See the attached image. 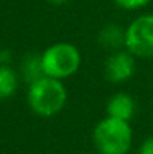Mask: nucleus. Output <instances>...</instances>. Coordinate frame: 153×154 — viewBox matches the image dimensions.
<instances>
[{
  "label": "nucleus",
  "mask_w": 153,
  "mask_h": 154,
  "mask_svg": "<svg viewBox=\"0 0 153 154\" xmlns=\"http://www.w3.org/2000/svg\"><path fill=\"white\" fill-rule=\"evenodd\" d=\"M68 102V88L63 81L42 76L41 79L29 84L27 103L30 109L44 118H50L63 111Z\"/></svg>",
  "instance_id": "nucleus-1"
},
{
  "label": "nucleus",
  "mask_w": 153,
  "mask_h": 154,
  "mask_svg": "<svg viewBox=\"0 0 153 154\" xmlns=\"http://www.w3.org/2000/svg\"><path fill=\"white\" fill-rule=\"evenodd\" d=\"M92 141L98 154H128L132 148L134 130L129 121L107 115L93 127Z\"/></svg>",
  "instance_id": "nucleus-2"
},
{
  "label": "nucleus",
  "mask_w": 153,
  "mask_h": 154,
  "mask_svg": "<svg viewBox=\"0 0 153 154\" xmlns=\"http://www.w3.org/2000/svg\"><path fill=\"white\" fill-rule=\"evenodd\" d=\"M45 76L56 79H68L81 67V51L71 42H56L41 54Z\"/></svg>",
  "instance_id": "nucleus-3"
},
{
  "label": "nucleus",
  "mask_w": 153,
  "mask_h": 154,
  "mask_svg": "<svg viewBox=\"0 0 153 154\" xmlns=\"http://www.w3.org/2000/svg\"><path fill=\"white\" fill-rule=\"evenodd\" d=\"M125 48L137 58H153V14H141L128 24Z\"/></svg>",
  "instance_id": "nucleus-4"
},
{
  "label": "nucleus",
  "mask_w": 153,
  "mask_h": 154,
  "mask_svg": "<svg viewBox=\"0 0 153 154\" xmlns=\"http://www.w3.org/2000/svg\"><path fill=\"white\" fill-rule=\"evenodd\" d=\"M137 70V57L126 48L110 52L104 63V76L111 84H123L129 81Z\"/></svg>",
  "instance_id": "nucleus-5"
},
{
  "label": "nucleus",
  "mask_w": 153,
  "mask_h": 154,
  "mask_svg": "<svg viewBox=\"0 0 153 154\" xmlns=\"http://www.w3.org/2000/svg\"><path fill=\"white\" fill-rule=\"evenodd\" d=\"M105 112L108 117L131 123L137 114V102L131 94L125 91H119L110 96V99L107 100Z\"/></svg>",
  "instance_id": "nucleus-6"
},
{
  "label": "nucleus",
  "mask_w": 153,
  "mask_h": 154,
  "mask_svg": "<svg viewBox=\"0 0 153 154\" xmlns=\"http://www.w3.org/2000/svg\"><path fill=\"white\" fill-rule=\"evenodd\" d=\"M98 44L101 48L113 52L125 48V29L119 24L108 23L98 33Z\"/></svg>",
  "instance_id": "nucleus-7"
},
{
  "label": "nucleus",
  "mask_w": 153,
  "mask_h": 154,
  "mask_svg": "<svg viewBox=\"0 0 153 154\" xmlns=\"http://www.w3.org/2000/svg\"><path fill=\"white\" fill-rule=\"evenodd\" d=\"M21 76L27 84H32V82L41 79L42 76H45L41 54L32 52V54H27L23 58V61H21Z\"/></svg>",
  "instance_id": "nucleus-8"
},
{
  "label": "nucleus",
  "mask_w": 153,
  "mask_h": 154,
  "mask_svg": "<svg viewBox=\"0 0 153 154\" xmlns=\"http://www.w3.org/2000/svg\"><path fill=\"white\" fill-rule=\"evenodd\" d=\"M18 88V76L11 66L0 64V99H9Z\"/></svg>",
  "instance_id": "nucleus-9"
},
{
  "label": "nucleus",
  "mask_w": 153,
  "mask_h": 154,
  "mask_svg": "<svg viewBox=\"0 0 153 154\" xmlns=\"http://www.w3.org/2000/svg\"><path fill=\"white\" fill-rule=\"evenodd\" d=\"M116 6H119L123 11H138L150 5L153 0H113Z\"/></svg>",
  "instance_id": "nucleus-10"
},
{
  "label": "nucleus",
  "mask_w": 153,
  "mask_h": 154,
  "mask_svg": "<svg viewBox=\"0 0 153 154\" xmlns=\"http://www.w3.org/2000/svg\"><path fill=\"white\" fill-rule=\"evenodd\" d=\"M137 154H153V135L147 136L138 147Z\"/></svg>",
  "instance_id": "nucleus-11"
},
{
  "label": "nucleus",
  "mask_w": 153,
  "mask_h": 154,
  "mask_svg": "<svg viewBox=\"0 0 153 154\" xmlns=\"http://www.w3.org/2000/svg\"><path fill=\"white\" fill-rule=\"evenodd\" d=\"M11 52L8 51V50H5V51H0V64H5V66H9V63H11Z\"/></svg>",
  "instance_id": "nucleus-12"
},
{
  "label": "nucleus",
  "mask_w": 153,
  "mask_h": 154,
  "mask_svg": "<svg viewBox=\"0 0 153 154\" xmlns=\"http://www.w3.org/2000/svg\"><path fill=\"white\" fill-rule=\"evenodd\" d=\"M50 5L53 6H63V5H66L68 2H71V0H47Z\"/></svg>",
  "instance_id": "nucleus-13"
}]
</instances>
